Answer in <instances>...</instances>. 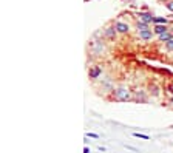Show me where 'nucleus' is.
Listing matches in <instances>:
<instances>
[{"label":"nucleus","instance_id":"obj_16","mask_svg":"<svg viewBox=\"0 0 173 153\" xmlns=\"http://www.w3.org/2000/svg\"><path fill=\"white\" fill-rule=\"evenodd\" d=\"M87 138H94V139H98L99 135H96V133H87Z\"/></svg>","mask_w":173,"mask_h":153},{"label":"nucleus","instance_id":"obj_2","mask_svg":"<svg viewBox=\"0 0 173 153\" xmlns=\"http://www.w3.org/2000/svg\"><path fill=\"white\" fill-rule=\"evenodd\" d=\"M90 51H91L94 56H101L107 51L105 45H104L102 40H93L91 44H90Z\"/></svg>","mask_w":173,"mask_h":153},{"label":"nucleus","instance_id":"obj_13","mask_svg":"<svg viewBox=\"0 0 173 153\" xmlns=\"http://www.w3.org/2000/svg\"><path fill=\"white\" fill-rule=\"evenodd\" d=\"M136 97H138V99H141V101H145V99H147V96H145V93L142 91V90H139V91L136 93Z\"/></svg>","mask_w":173,"mask_h":153},{"label":"nucleus","instance_id":"obj_9","mask_svg":"<svg viewBox=\"0 0 173 153\" xmlns=\"http://www.w3.org/2000/svg\"><path fill=\"white\" fill-rule=\"evenodd\" d=\"M148 93H150L151 96H155V97H158L159 94H161V93H159V88H158L156 85H150V87H148Z\"/></svg>","mask_w":173,"mask_h":153},{"label":"nucleus","instance_id":"obj_14","mask_svg":"<svg viewBox=\"0 0 173 153\" xmlns=\"http://www.w3.org/2000/svg\"><path fill=\"white\" fill-rule=\"evenodd\" d=\"M133 136H135V138L145 139V141H148V139H150V136H148V135H142V133H133Z\"/></svg>","mask_w":173,"mask_h":153},{"label":"nucleus","instance_id":"obj_20","mask_svg":"<svg viewBox=\"0 0 173 153\" xmlns=\"http://www.w3.org/2000/svg\"><path fill=\"white\" fill-rule=\"evenodd\" d=\"M170 104H172V105H173V97H172V99H170Z\"/></svg>","mask_w":173,"mask_h":153},{"label":"nucleus","instance_id":"obj_11","mask_svg":"<svg viewBox=\"0 0 173 153\" xmlns=\"http://www.w3.org/2000/svg\"><path fill=\"white\" fill-rule=\"evenodd\" d=\"M148 23H145V22H142V20H139V22L136 23V26H138V30L139 31H142V30H148V26H147Z\"/></svg>","mask_w":173,"mask_h":153},{"label":"nucleus","instance_id":"obj_19","mask_svg":"<svg viewBox=\"0 0 173 153\" xmlns=\"http://www.w3.org/2000/svg\"><path fill=\"white\" fill-rule=\"evenodd\" d=\"M84 153H90V149H88V147H85V149H84Z\"/></svg>","mask_w":173,"mask_h":153},{"label":"nucleus","instance_id":"obj_15","mask_svg":"<svg viewBox=\"0 0 173 153\" xmlns=\"http://www.w3.org/2000/svg\"><path fill=\"white\" fill-rule=\"evenodd\" d=\"M165 48H167L169 51H173V39L169 40V42H165Z\"/></svg>","mask_w":173,"mask_h":153},{"label":"nucleus","instance_id":"obj_12","mask_svg":"<svg viewBox=\"0 0 173 153\" xmlns=\"http://www.w3.org/2000/svg\"><path fill=\"white\" fill-rule=\"evenodd\" d=\"M153 22L156 25H165V23H167V19H165V17H155Z\"/></svg>","mask_w":173,"mask_h":153},{"label":"nucleus","instance_id":"obj_10","mask_svg":"<svg viewBox=\"0 0 173 153\" xmlns=\"http://www.w3.org/2000/svg\"><path fill=\"white\" fill-rule=\"evenodd\" d=\"M172 39H173V36L170 33H165V34H161V36H159V40H161V42H169Z\"/></svg>","mask_w":173,"mask_h":153},{"label":"nucleus","instance_id":"obj_8","mask_svg":"<svg viewBox=\"0 0 173 153\" xmlns=\"http://www.w3.org/2000/svg\"><path fill=\"white\" fill-rule=\"evenodd\" d=\"M116 28H105L104 30V34H105V37H108V39H114L116 37Z\"/></svg>","mask_w":173,"mask_h":153},{"label":"nucleus","instance_id":"obj_3","mask_svg":"<svg viewBox=\"0 0 173 153\" xmlns=\"http://www.w3.org/2000/svg\"><path fill=\"white\" fill-rule=\"evenodd\" d=\"M101 74H102V68H101L99 65L90 67V71H88V76H90V79H98Z\"/></svg>","mask_w":173,"mask_h":153},{"label":"nucleus","instance_id":"obj_17","mask_svg":"<svg viewBox=\"0 0 173 153\" xmlns=\"http://www.w3.org/2000/svg\"><path fill=\"white\" fill-rule=\"evenodd\" d=\"M165 6H167V9H169V11H172V12H173V2H169Z\"/></svg>","mask_w":173,"mask_h":153},{"label":"nucleus","instance_id":"obj_1","mask_svg":"<svg viewBox=\"0 0 173 153\" xmlns=\"http://www.w3.org/2000/svg\"><path fill=\"white\" fill-rule=\"evenodd\" d=\"M113 94H114V99L116 101H121V102H125V101H130L131 99V91H130V88L128 87H117L114 91H113Z\"/></svg>","mask_w":173,"mask_h":153},{"label":"nucleus","instance_id":"obj_7","mask_svg":"<svg viewBox=\"0 0 173 153\" xmlns=\"http://www.w3.org/2000/svg\"><path fill=\"white\" fill-rule=\"evenodd\" d=\"M155 34H158V36H161V34H165V33H169V28L165 26V25H155Z\"/></svg>","mask_w":173,"mask_h":153},{"label":"nucleus","instance_id":"obj_18","mask_svg":"<svg viewBox=\"0 0 173 153\" xmlns=\"http://www.w3.org/2000/svg\"><path fill=\"white\" fill-rule=\"evenodd\" d=\"M169 91H170V93L173 94V85H170V87H169Z\"/></svg>","mask_w":173,"mask_h":153},{"label":"nucleus","instance_id":"obj_6","mask_svg":"<svg viewBox=\"0 0 173 153\" xmlns=\"http://www.w3.org/2000/svg\"><path fill=\"white\" fill-rule=\"evenodd\" d=\"M139 19L142 20V22H145V23H150V22H153L155 20V17L151 16L150 12H139Z\"/></svg>","mask_w":173,"mask_h":153},{"label":"nucleus","instance_id":"obj_5","mask_svg":"<svg viewBox=\"0 0 173 153\" xmlns=\"http://www.w3.org/2000/svg\"><path fill=\"white\" fill-rule=\"evenodd\" d=\"M139 39L141 40H151L153 39V33H151V30H142V31H139Z\"/></svg>","mask_w":173,"mask_h":153},{"label":"nucleus","instance_id":"obj_4","mask_svg":"<svg viewBox=\"0 0 173 153\" xmlns=\"http://www.w3.org/2000/svg\"><path fill=\"white\" fill-rule=\"evenodd\" d=\"M114 28H116V31H117V33H121V34H125V33H128V31H130L128 23H124V22H116Z\"/></svg>","mask_w":173,"mask_h":153}]
</instances>
